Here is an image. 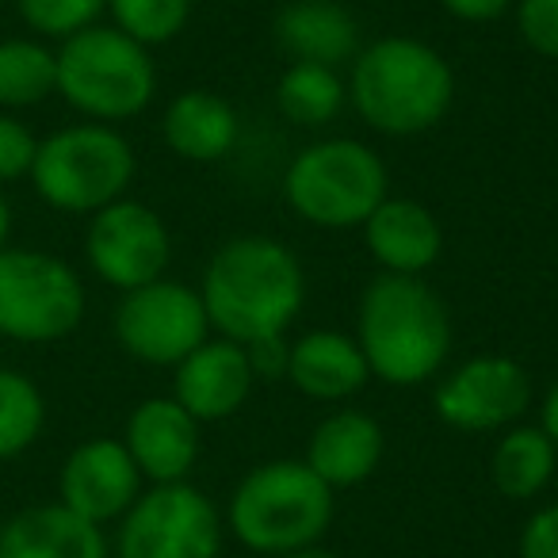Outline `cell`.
<instances>
[{"label": "cell", "instance_id": "obj_1", "mask_svg": "<svg viewBox=\"0 0 558 558\" xmlns=\"http://www.w3.org/2000/svg\"><path fill=\"white\" fill-rule=\"evenodd\" d=\"M199 299L210 329L226 341L253 344L264 337H288L306 303V271L279 238L241 233L207 260Z\"/></svg>", "mask_w": 558, "mask_h": 558}, {"label": "cell", "instance_id": "obj_2", "mask_svg": "<svg viewBox=\"0 0 558 558\" xmlns=\"http://www.w3.org/2000/svg\"><path fill=\"white\" fill-rule=\"evenodd\" d=\"M344 85L352 111L383 138H421L456 104L451 62L413 35H383L360 47Z\"/></svg>", "mask_w": 558, "mask_h": 558}, {"label": "cell", "instance_id": "obj_3", "mask_svg": "<svg viewBox=\"0 0 558 558\" xmlns=\"http://www.w3.org/2000/svg\"><path fill=\"white\" fill-rule=\"evenodd\" d=\"M372 379L425 387L451 356V314L421 276L379 271L360 295L356 333Z\"/></svg>", "mask_w": 558, "mask_h": 558}, {"label": "cell", "instance_id": "obj_4", "mask_svg": "<svg viewBox=\"0 0 558 558\" xmlns=\"http://www.w3.org/2000/svg\"><path fill=\"white\" fill-rule=\"evenodd\" d=\"M333 512L337 489H329L306 459H268L233 486L222 520L245 550L279 558L318 547Z\"/></svg>", "mask_w": 558, "mask_h": 558}, {"label": "cell", "instance_id": "obj_5", "mask_svg": "<svg viewBox=\"0 0 558 558\" xmlns=\"http://www.w3.org/2000/svg\"><path fill=\"white\" fill-rule=\"evenodd\" d=\"M387 195V161L360 138L311 142L283 172L288 207L318 230H360Z\"/></svg>", "mask_w": 558, "mask_h": 558}, {"label": "cell", "instance_id": "obj_6", "mask_svg": "<svg viewBox=\"0 0 558 558\" xmlns=\"http://www.w3.org/2000/svg\"><path fill=\"white\" fill-rule=\"evenodd\" d=\"M58 96L88 123L142 116L157 96L154 54L119 27H85L58 50Z\"/></svg>", "mask_w": 558, "mask_h": 558}, {"label": "cell", "instance_id": "obj_7", "mask_svg": "<svg viewBox=\"0 0 558 558\" xmlns=\"http://www.w3.org/2000/svg\"><path fill=\"white\" fill-rule=\"evenodd\" d=\"M134 177V146L108 123H81L50 134L39 142L32 165L35 192L65 215H96L123 199Z\"/></svg>", "mask_w": 558, "mask_h": 558}, {"label": "cell", "instance_id": "obj_8", "mask_svg": "<svg viewBox=\"0 0 558 558\" xmlns=\"http://www.w3.org/2000/svg\"><path fill=\"white\" fill-rule=\"evenodd\" d=\"M85 283L62 256L39 248H0V337L50 344L85 318Z\"/></svg>", "mask_w": 558, "mask_h": 558}, {"label": "cell", "instance_id": "obj_9", "mask_svg": "<svg viewBox=\"0 0 558 558\" xmlns=\"http://www.w3.org/2000/svg\"><path fill=\"white\" fill-rule=\"evenodd\" d=\"M226 520L192 482L142 489L119 520L116 558H222Z\"/></svg>", "mask_w": 558, "mask_h": 558}, {"label": "cell", "instance_id": "obj_10", "mask_svg": "<svg viewBox=\"0 0 558 558\" xmlns=\"http://www.w3.org/2000/svg\"><path fill=\"white\" fill-rule=\"evenodd\" d=\"M215 333L199 288H187L180 279H154L146 288H134L116 306V341L126 356L149 367H177Z\"/></svg>", "mask_w": 558, "mask_h": 558}, {"label": "cell", "instance_id": "obj_11", "mask_svg": "<svg viewBox=\"0 0 558 558\" xmlns=\"http://www.w3.org/2000/svg\"><path fill=\"white\" fill-rule=\"evenodd\" d=\"M433 410L456 433H505L532 410V375L520 360L482 352L436 383Z\"/></svg>", "mask_w": 558, "mask_h": 558}, {"label": "cell", "instance_id": "obj_12", "mask_svg": "<svg viewBox=\"0 0 558 558\" xmlns=\"http://www.w3.org/2000/svg\"><path fill=\"white\" fill-rule=\"evenodd\" d=\"M85 256L108 288L126 295L165 276L172 260L169 226L149 203L123 195L93 215L85 233Z\"/></svg>", "mask_w": 558, "mask_h": 558}, {"label": "cell", "instance_id": "obj_13", "mask_svg": "<svg viewBox=\"0 0 558 558\" xmlns=\"http://www.w3.org/2000/svg\"><path fill=\"white\" fill-rule=\"evenodd\" d=\"M142 482L146 478H142L126 444L100 436V440H85L65 456L62 474H58V494L70 512L104 527L126 517V509L142 497Z\"/></svg>", "mask_w": 558, "mask_h": 558}, {"label": "cell", "instance_id": "obj_14", "mask_svg": "<svg viewBox=\"0 0 558 558\" xmlns=\"http://www.w3.org/2000/svg\"><path fill=\"white\" fill-rule=\"evenodd\" d=\"M253 387L256 372L248 364L245 344L226 341V337H207L192 356H184L172 367V398L199 425L241 413L253 398Z\"/></svg>", "mask_w": 558, "mask_h": 558}, {"label": "cell", "instance_id": "obj_15", "mask_svg": "<svg viewBox=\"0 0 558 558\" xmlns=\"http://www.w3.org/2000/svg\"><path fill=\"white\" fill-rule=\"evenodd\" d=\"M199 428L203 425L177 398H146L126 417L123 444L146 482H154V486L187 482L203 451Z\"/></svg>", "mask_w": 558, "mask_h": 558}, {"label": "cell", "instance_id": "obj_16", "mask_svg": "<svg viewBox=\"0 0 558 558\" xmlns=\"http://www.w3.org/2000/svg\"><path fill=\"white\" fill-rule=\"evenodd\" d=\"M360 233H364L367 256L390 276H425L444 256L440 218L425 203L402 199V195H387L360 226Z\"/></svg>", "mask_w": 558, "mask_h": 558}, {"label": "cell", "instance_id": "obj_17", "mask_svg": "<svg viewBox=\"0 0 558 558\" xmlns=\"http://www.w3.org/2000/svg\"><path fill=\"white\" fill-rule=\"evenodd\" d=\"M383 451H387V436L379 421L367 410L341 405L314 425L303 459L329 489H352L379 471Z\"/></svg>", "mask_w": 558, "mask_h": 558}, {"label": "cell", "instance_id": "obj_18", "mask_svg": "<svg viewBox=\"0 0 558 558\" xmlns=\"http://www.w3.org/2000/svg\"><path fill=\"white\" fill-rule=\"evenodd\" d=\"M271 39L291 62H314L341 70L360 54V20L341 0H291L271 20Z\"/></svg>", "mask_w": 558, "mask_h": 558}, {"label": "cell", "instance_id": "obj_19", "mask_svg": "<svg viewBox=\"0 0 558 558\" xmlns=\"http://www.w3.org/2000/svg\"><path fill=\"white\" fill-rule=\"evenodd\" d=\"M283 379L314 402H349L372 383V367L352 333L311 329L299 341H291Z\"/></svg>", "mask_w": 558, "mask_h": 558}, {"label": "cell", "instance_id": "obj_20", "mask_svg": "<svg viewBox=\"0 0 558 558\" xmlns=\"http://www.w3.org/2000/svg\"><path fill=\"white\" fill-rule=\"evenodd\" d=\"M165 146L192 165H218L222 157L233 154L241 138V119L226 96L210 88H187L172 96L161 119Z\"/></svg>", "mask_w": 558, "mask_h": 558}, {"label": "cell", "instance_id": "obj_21", "mask_svg": "<svg viewBox=\"0 0 558 558\" xmlns=\"http://www.w3.org/2000/svg\"><path fill=\"white\" fill-rule=\"evenodd\" d=\"M0 558H111L104 527L58 505H35L0 527Z\"/></svg>", "mask_w": 558, "mask_h": 558}, {"label": "cell", "instance_id": "obj_22", "mask_svg": "<svg viewBox=\"0 0 558 558\" xmlns=\"http://www.w3.org/2000/svg\"><path fill=\"white\" fill-rule=\"evenodd\" d=\"M558 474V448L539 425H512L489 451V482L509 501H535Z\"/></svg>", "mask_w": 558, "mask_h": 558}, {"label": "cell", "instance_id": "obj_23", "mask_svg": "<svg viewBox=\"0 0 558 558\" xmlns=\"http://www.w3.org/2000/svg\"><path fill=\"white\" fill-rule=\"evenodd\" d=\"M276 108L295 126H329L349 108V85H344L341 70L291 62L276 81Z\"/></svg>", "mask_w": 558, "mask_h": 558}, {"label": "cell", "instance_id": "obj_24", "mask_svg": "<svg viewBox=\"0 0 558 558\" xmlns=\"http://www.w3.org/2000/svg\"><path fill=\"white\" fill-rule=\"evenodd\" d=\"M58 93V54L35 39L0 43V108H35Z\"/></svg>", "mask_w": 558, "mask_h": 558}, {"label": "cell", "instance_id": "obj_25", "mask_svg": "<svg viewBox=\"0 0 558 558\" xmlns=\"http://www.w3.org/2000/svg\"><path fill=\"white\" fill-rule=\"evenodd\" d=\"M47 402L27 375L0 367V459H16L43 436Z\"/></svg>", "mask_w": 558, "mask_h": 558}, {"label": "cell", "instance_id": "obj_26", "mask_svg": "<svg viewBox=\"0 0 558 558\" xmlns=\"http://www.w3.org/2000/svg\"><path fill=\"white\" fill-rule=\"evenodd\" d=\"M108 12L123 35L142 47H165L192 20V0H108Z\"/></svg>", "mask_w": 558, "mask_h": 558}, {"label": "cell", "instance_id": "obj_27", "mask_svg": "<svg viewBox=\"0 0 558 558\" xmlns=\"http://www.w3.org/2000/svg\"><path fill=\"white\" fill-rule=\"evenodd\" d=\"M16 9L32 32L50 35V39H70L104 16L108 0H16Z\"/></svg>", "mask_w": 558, "mask_h": 558}, {"label": "cell", "instance_id": "obj_28", "mask_svg": "<svg viewBox=\"0 0 558 558\" xmlns=\"http://www.w3.org/2000/svg\"><path fill=\"white\" fill-rule=\"evenodd\" d=\"M517 35L532 54L558 62V0H517Z\"/></svg>", "mask_w": 558, "mask_h": 558}, {"label": "cell", "instance_id": "obj_29", "mask_svg": "<svg viewBox=\"0 0 558 558\" xmlns=\"http://www.w3.org/2000/svg\"><path fill=\"white\" fill-rule=\"evenodd\" d=\"M35 149H39V142H35V134L20 119L0 116V184L32 177Z\"/></svg>", "mask_w": 558, "mask_h": 558}, {"label": "cell", "instance_id": "obj_30", "mask_svg": "<svg viewBox=\"0 0 558 558\" xmlns=\"http://www.w3.org/2000/svg\"><path fill=\"white\" fill-rule=\"evenodd\" d=\"M520 558H558V501L539 505L520 527Z\"/></svg>", "mask_w": 558, "mask_h": 558}, {"label": "cell", "instance_id": "obj_31", "mask_svg": "<svg viewBox=\"0 0 558 558\" xmlns=\"http://www.w3.org/2000/svg\"><path fill=\"white\" fill-rule=\"evenodd\" d=\"M288 337H264V341L245 344L248 352V364L256 372V383L264 379H283L288 375Z\"/></svg>", "mask_w": 558, "mask_h": 558}, {"label": "cell", "instance_id": "obj_32", "mask_svg": "<svg viewBox=\"0 0 558 558\" xmlns=\"http://www.w3.org/2000/svg\"><path fill=\"white\" fill-rule=\"evenodd\" d=\"M436 4L459 24H494V20L509 16L517 0H436Z\"/></svg>", "mask_w": 558, "mask_h": 558}, {"label": "cell", "instance_id": "obj_33", "mask_svg": "<svg viewBox=\"0 0 558 558\" xmlns=\"http://www.w3.org/2000/svg\"><path fill=\"white\" fill-rule=\"evenodd\" d=\"M539 428L555 440V448H558V383L547 390V398H543V405H539Z\"/></svg>", "mask_w": 558, "mask_h": 558}, {"label": "cell", "instance_id": "obj_34", "mask_svg": "<svg viewBox=\"0 0 558 558\" xmlns=\"http://www.w3.org/2000/svg\"><path fill=\"white\" fill-rule=\"evenodd\" d=\"M9 230H12V207H9V199H4V192H0V248L9 241Z\"/></svg>", "mask_w": 558, "mask_h": 558}, {"label": "cell", "instance_id": "obj_35", "mask_svg": "<svg viewBox=\"0 0 558 558\" xmlns=\"http://www.w3.org/2000/svg\"><path fill=\"white\" fill-rule=\"evenodd\" d=\"M279 558H341V555H333V550H326V547H306V550H295V555H279Z\"/></svg>", "mask_w": 558, "mask_h": 558}]
</instances>
